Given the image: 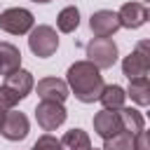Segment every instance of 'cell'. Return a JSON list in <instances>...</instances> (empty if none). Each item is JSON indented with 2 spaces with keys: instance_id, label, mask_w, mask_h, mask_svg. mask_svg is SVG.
Segmentation results:
<instances>
[{
  "instance_id": "obj_27",
  "label": "cell",
  "mask_w": 150,
  "mask_h": 150,
  "mask_svg": "<svg viewBox=\"0 0 150 150\" xmlns=\"http://www.w3.org/2000/svg\"><path fill=\"white\" fill-rule=\"evenodd\" d=\"M148 138H150V131H148Z\"/></svg>"
},
{
  "instance_id": "obj_12",
  "label": "cell",
  "mask_w": 150,
  "mask_h": 150,
  "mask_svg": "<svg viewBox=\"0 0 150 150\" xmlns=\"http://www.w3.org/2000/svg\"><path fill=\"white\" fill-rule=\"evenodd\" d=\"M21 68V52L12 42H0V75H12Z\"/></svg>"
},
{
  "instance_id": "obj_28",
  "label": "cell",
  "mask_w": 150,
  "mask_h": 150,
  "mask_svg": "<svg viewBox=\"0 0 150 150\" xmlns=\"http://www.w3.org/2000/svg\"><path fill=\"white\" fill-rule=\"evenodd\" d=\"M145 2H150V0H145Z\"/></svg>"
},
{
  "instance_id": "obj_3",
  "label": "cell",
  "mask_w": 150,
  "mask_h": 150,
  "mask_svg": "<svg viewBox=\"0 0 150 150\" xmlns=\"http://www.w3.org/2000/svg\"><path fill=\"white\" fill-rule=\"evenodd\" d=\"M28 47H30V52L35 54V56H40V59H47V56H52L54 52H56V47H59V35H56V30L52 28V26H35L33 30H30V35H28Z\"/></svg>"
},
{
  "instance_id": "obj_16",
  "label": "cell",
  "mask_w": 150,
  "mask_h": 150,
  "mask_svg": "<svg viewBox=\"0 0 150 150\" xmlns=\"http://www.w3.org/2000/svg\"><path fill=\"white\" fill-rule=\"evenodd\" d=\"M61 150H91V141L87 131L82 129H70L61 138Z\"/></svg>"
},
{
  "instance_id": "obj_8",
  "label": "cell",
  "mask_w": 150,
  "mask_h": 150,
  "mask_svg": "<svg viewBox=\"0 0 150 150\" xmlns=\"http://www.w3.org/2000/svg\"><path fill=\"white\" fill-rule=\"evenodd\" d=\"M68 94H70L68 84H66L63 80H59V77H45V80L38 82V96H40L42 101L63 103V101L68 98Z\"/></svg>"
},
{
  "instance_id": "obj_13",
  "label": "cell",
  "mask_w": 150,
  "mask_h": 150,
  "mask_svg": "<svg viewBox=\"0 0 150 150\" xmlns=\"http://www.w3.org/2000/svg\"><path fill=\"white\" fill-rule=\"evenodd\" d=\"M136 105H150V77H134L124 89Z\"/></svg>"
},
{
  "instance_id": "obj_6",
  "label": "cell",
  "mask_w": 150,
  "mask_h": 150,
  "mask_svg": "<svg viewBox=\"0 0 150 150\" xmlns=\"http://www.w3.org/2000/svg\"><path fill=\"white\" fill-rule=\"evenodd\" d=\"M89 28H91V33L96 38H110V35H115L122 28V23H120L117 12H112V9H98V12H94L89 16Z\"/></svg>"
},
{
  "instance_id": "obj_5",
  "label": "cell",
  "mask_w": 150,
  "mask_h": 150,
  "mask_svg": "<svg viewBox=\"0 0 150 150\" xmlns=\"http://www.w3.org/2000/svg\"><path fill=\"white\" fill-rule=\"evenodd\" d=\"M66 117H68V112H66L63 103L42 101V103H38V108H35V120H38V124H40L45 131H54L56 127H61V124L66 122Z\"/></svg>"
},
{
  "instance_id": "obj_26",
  "label": "cell",
  "mask_w": 150,
  "mask_h": 150,
  "mask_svg": "<svg viewBox=\"0 0 150 150\" xmlns=\"http://www.w3.org/2000/svg\"><path fill=\"white\" fill-rule=\"evenodd\" d=\"M148 21H150V9H148Z\"/></svg>"
},
{
  "instance_id": "obj_19",
  "label": "cell",
  "mask_w": 150,
  "mask_h": 150,
  "mask_svg": "<svg viewBox=\"0 0 150 150\" xmlns=\"http://www.w3.org/2000/svg\"><path fill=\"white\" fill-rule=\"evenodd\" d=\"M103 150H134V136L129 131H117L115 136L105 138Z\"/></svg>"
},
{
  "instance_id": "obj_25",
  "label": "cell",
  "mask_w": 150,
  "mask_h": 150,
  "mask_svg": "<svg viewBox=\"0 0 150 150\" xmlns=\"http://www.w3.org/2000/svg\"><path fill=\"white\" fill-rule=\"evenodd\" d=\"M30 2H40V5H45V2H52V0H30Z\"/></svg>"
},
{
  "instance_id": "obj_15",
  "label": "cell",
  "mask_w": 150,
  "mask_h": 150,
  "mask_svg": "<svg viewBox=\"0 0 150 150\" xmlns=\"http://www.w3.org/2000/svg\"><path fill=\"white\" fill-rule=\"evenodd\" d=\"M117 115H120V122H122V131H129L131 136L143 131L145 120L136 108H122V110H117Z\"/></svg>"
},
{
  "instance_id": "obj_17",
  "label": "cell",
  "mask_w": 150,
  "mask_h": 150,
  "mask_svg": "<svg viewBox=\"0 0 150 150\" xmlns=\"http://www.w3.org/2000/svg\"><path fill=\"white\" fill-rule=\"evenodd\" d=\"M56 26H59L61 33H73L80 26V9L73 7V5L70 7H63L59 12V16H56Z\"/></svg>"
},
{
  "instance_id": "obj_22",
  "label": "cell",
  "mask_w": 150,
  "mask_h": 150,
  "mask_svg": "<svg viewBox=\"0 0 150 150\" xmlns=\"http://www.w3.org/2000/svg\"><path fill=\"white\" fill-rule=\"evenodd\" d=\"M16 103H19L16 94H12V91L2 84V87H0V108H2V110H12Z\"/></svg>"
},
{
  "instance_id": "obj_2",
  "label": "cell",
  "mask_w": 150,
  "mask_h": 150,
  "mask_svg": "<svg viewBox=\"0 0 150 150\" xmlns=\"http://www.w3.org/2000/svg\"><path fill=\"white\" fill-rule=\"evenodd\" d=\"M117 56H120L117 45H115L110 38H94V40L87 45V61L94 63L98 70L112 68L115 61H117Z\"/></svg>"
},
{
  "instance_id": "obj_21",
  "label": "cell",
  "mask_w": 150,
  "mask_h": 150,
  "mask_svg": "<svg viewBox=\"0 0 150 150\" xmlns=\"http://www.w3.org/2000/svg\"><path fill=\"white\" fill-rule=\"evenodd\" d=\"M134 54L143 61V66H145L148 73H150V40H138L136 47H134Z\"/></svg>"
},
{
  "instance_id": "obj_7",
  "label": "cell",
  "mask_w": 150,
  "mask_h": 150,
  "mask_svg": "<svg viewBox=\"0 0 150 150\" xmlns=\"http://www.w3.org/2000/svg\"><path fill=\"white\" fill-rule=\"evenodd\" d=\"M0 134L7 141H23L28 136V117L19 110H9L5 115V122L0 127Z\"/></svg>"
},
{
  "instance_id": "obj_10",
  "label": "cell",
  "mask_w": 150,
  "mask_h": 150,
  "mask_svg": "<svg viewBox=\"0 0 150 150\" xmlns=\"http://www.w3.org/2000/svg\"><path fill=\"white\" fill-rule=\"evenodd\" d=\"M94 131L105 141L110 136H115L117 131H122V122H120V115L117 110H101L94 115Z\"/></svg>"
},
{
  "instance_id": "obj_24",
  "label": "cell",
  "mask_w": 150,
  "mask_h": 150,
  "mask_svg": "<svg viewBox=\"0 0 150 150\" xmlns=\"http://www.w3.org/2000/svg\"><path fill=\"white\" fill-rule=\"evenodd\" d=\"M5 115H7V110H2V108H0V127H2V122H5Z\"/></svg>"
},
{
  "instance_id": "obj_1",
  "label": "cell",
  "mask_w": 150,
  "mask_h": 150,
  "mask_svg": "<svg viewBox=\"0 0 150 150\" xmlns=\"http://www.w3.org/2000/svg\"><path fill=\"white\" fill-rule=\"evenodd\" d=\"M66 84L82 103H94L101 98L103 91V75L101 70L89 61H75L66 73Z\"/></svg>"
},
{
  "instance_id": "obj_9",
  "label": "cell",
  "mask_w": 150,
  "mask_h": 150,
  "mask_svg": "<svg viewBox=\"0 0 150 150\" xmlns=\"http://www.w3.org/2000/svg\"><path fill=\"white\" fill-rule=\"evenodd\" d=\"M122 28H141L148 21V7L143 2H124L117 12Z\"/></svg>"
},
{
  "instance_id": "obj_14",
  "label": "cell",
  "mask_w": 150,
  "mask_h": 150,
  "mask_svg": "<svg viewBox=\"0 0 150 150\" xmlns=\"http://www.w3.org/2000/svg\"><path fill=\"white\" fill-rule=\"evenodd\" d=\"M98 101L103 103L105 110H122L124 108V101H127V91L120 84H108V87H103Z\"/></svg>"
},
{
  "instance_id": "obj_23",
  "label": "cell",
  "mask_w": 150,
  "mask_h": 150,
  "mask_svg": "<svg viewBox=\"0 0 150 150\" xmlns=\"http://www.w3.org/2000/svg\"><path fill=\"white\" fill-rule=\"evenodd\" d=\"M134 150H150V138H148V131H141L134 136Z\"/></svg>"
},
{
  "instance_id": "obj_18",
  "label": "cell",
  "mask_w": 150,
  "mask_h": 150,
  "mask_svg": "<svg viewBox=\"0 0 150 150\" xmlns=\"http://www.w3.org/2000/svg\"><path fill=\"white\" fill-rule=\"evenodd\" d=\"M122 73H124L129 80H134V77H145V75H148V68L143 66V61H141L134 52H129V54L124 56V61H122Z\"/></svg>"
},
{
  "instance_id": "obj_11",
  "label": "cell",
  "mask_w": 150,
  "mask_h": 150,
  "mask_svg": "<svg viewBox=\"0 0 150 150\" xmlns=\"http://www.w3.org/2000/svg\"><path fill=\"white\" fill-rule=\"evenodd\" d=\"M5 87H7L12 94H16V98L21 101V98H26V96L30 94V89H33V75H30L28 70L19 68V70H14L12 75L5 77Z\"/></svg>"
},
{
  "instance_id": "obj_4",
  "label": "cell",
  "mask_w": 150,
  "mask_h": 150,
  "mask_svg": "<svg viewBox=\"0 0 150 150\" xmlns=\"http://www.w3.org/2000/svg\"><path fill=\"white\" fill-rule=\"evenodd\" d=\"M33 14L23 7H9L0 14V30L9 33V35H23L28 30H33Z\"/></svg>"
},
{
  "instance_id": "obj_20",
  "label": "cell",
  "mask_w": 150,
  "mask_h": 150,
  "mask_svg": "<svg viewBox=\"0 0 150 150\" xmlns=\"http://www.w3.org/2000/svg\"><path fill=\"white\" fill-rule=\"evenodd\" d=\"M33 150H61V141H56L52 134H42L33 143Z\"/></svg>"
}]
</instances>
